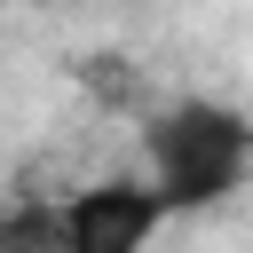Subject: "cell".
<instances>
[{"mask_svg": "<svg viewBox=\"0 0 253 253\" xmlns=\"http://www.w3.org/2000/svg\"><path fill=\"white\" fill-rule=\"evenodd\" d=\"M142 174L166 213H206L253 174V119L213 95H174L142 111Z\"/></svg>", "mask_w": 253, "mask_h": 253, "instance_id": "6da1fadb", "label": "cell"}, {"mask_svg": "<svg viewBox=\"0 0 253 253\" xmlns=\"http://www.w3.org/2000/svg\"><path fill=\"white\" fill-rule=\"evenodd\" d=\"M174 213L150 190V174H111V182H87V190L55 198V245H71V253H134Z\"/></svg>", "mask_w": 253, "mask_h": 253, "instance_id": "7a4b0ae2", "label": "cell"}, {"mask_svg": "<svg viewBox=\"0 0 253 253\" xmlns=\"http://www.w3.org/2000/svg\"><path fill=\"white\" fill-rule=\"evenodd\" d=\"M87 87H95L103 103H142V87H134V71H111V55H87Z\"/></svg>", "mask_w": 253, "mask_h": 253, "instance_id": "3957f363", "label": "cell"}]
</instances>
